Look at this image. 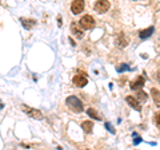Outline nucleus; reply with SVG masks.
<instances>
[{
	"instance_id": "f257e3e1",
	"label": "nucleus",
	"mask_w": 160,
	"mask_h": 150,
	"mask_svg": "<svg viewBox=\"0 0 160 150\" xmlns=\"http://www.w3.org/2000/svg\"><path fill=\"white\" fill-rule=\"evenodd\" d=\"M66 104L69 107V110L73 111V113H83V110H84L83 109V102L75 95H69L66 99Z\"/></svg>"
},
{
	"instance_id": "f03ea898",
	"label": "nucleus",
	"mask_w": 160,
	"mask_h": 150,
	"mask_svg": "<svg viewBox=\"0 0 160 150\" xmlns=\"http://www.w3.org/2000/svg\"><path fill=\"white\" fill-rule=\"evenodd\" d=\"M22 110L27 114L28 117H31L32 119H38V121H40V119H43V118H44L43 113L40 111V110H38V109H32V107L27 106V104H22Z\"/></svg>"
},
{
	"instance_id": "7ed1b4c3",
	"label": "nucleus",
	"mask_w": 160,
	"mask_h": 150,
	"mask_svg": "<svg viewBox=\"0 0 160 150\" xmlns=\"http://www.w3.org/2000/svg\"><path fill=\"white\" fill-rule=\"evenodd\" d=\"M79 24L82 26V28L84 29H91L95 27V19L91 16V15H84V16L80 19Z\"/></svg>"
},
{
	"instance_id": "20e7f679",
	"label": "nucleus",
	"mask_w": 160,
	"mask_h": 150,
	"mask_svg": "<svg viewBox=\"0 0 160 150\" xmlns=\"http://www.w3.org/2000/svg\"><path fill=\"white\" fill-rule=\"evenodd\" d=\"M109 6L111 4H109L108 0H99V2L95 3V11L99 13H104L109 9Z\"/></svg>"
},
{
	"instance_id": "39448f33",
	"label": "nucleus",
	"mask_w": 160,
	"mask_h": 150,
	"mask_svg": "<svg viewBox=\"0 0 160 150\" xmlns=\"http://www.w3.org/2000/svg\"><path fill=\"white\" fill-rule=\"evenodd\" d=\"M80 27L82 26L79 24V22H72L71 23V32L73 34V36L78 38V39H82L84 36V32H83V29Z\"/></svg>"
},
{
	"instance_id": "423d86ee",
	"label": "nucleus",
	"mask_w": 160,
	"mask_h": 150,
	"mask_svg": "<svg viewBox=\"0 0 160 150\" xmlns=\"http://www.w3.org/2000/svg\"><path fill=\"white\" fill-rule=\"evenodd\" d=\"M83 9H84V2H82V0H75V2H72L71 11L73 15H79L80 12H83Z\"/></svg>"
},
{
	"instance_id": "0eeeda50",
	"label": "nucleus",
	"mask_w": 160,
	"mask_h": 150,
	"mask_svg": "<svg viewBox=\"0 0 160 150\" xmlns=\"http://www.w3.org/2000/svg\"><path fill=\"white\" fill-rule=\"evenodd\" d=\"M72 81H73L75 86H78V87H84L88 83L87 78H86V74H84V72H82V77H80V75H75Z\"/></svg>"
},
{
	"instance_id": "6e6552de",
	"label": "nucleus",
	"mask_w": 160,
	"mask_h": 150,
	"mask_svg": "<svg viewBox=\"0 0 160 150\" xmlns=\"http://www.w3.org/2000/svg\"><path fill=\"white\" fill-rule=\"evenodd\" d=\"M126 101H127V103L129 104L131 107H133L135 110H138V111H140L142 110V104L139 103V101L135 97H132V95H128L127 98H126Z\"/></svg>"
},
{
	"instance_id": "1a4fd4ad",
	"label": "nucleus",
	"mask_w": 160,
	"mask_h": 150,
	"mask_svg": "<svg viewBox=\"0 0 160 150\" xmlns=\"http://www.w3.org/2000/svg\"><path fill=\"white\" fill-rule=\"evenodd\" d=\"M116 46L120 47V48H123V47H126L127 44H128V39L126 38V35L124 34H119L118 36H116Z\"/></svg>"
},
{
	"instance_id": "9d476101",
	"label": "nucleus",
	"mask_w": 160,
	"mask_h": 150,
	"mask_svg": "<svg viewBox=\"0 0 160 150\" xmlns=\"http://www.w3.org/2000/svg\"><path fill=\"white\" fill-rule=\"evenodd\" d=\"M144 82H146V78H144V77H139L136 81L131 83V88L132 90H138L140 87H143L144 86Z\"/></svg>"
},
{
	"instance_id": "9b49d317",
	"label": "nucleus",
	"mask_w": 160,
	"mask_h": 150,
	"mask_svg": "<svg viewBox=\"0 0 160 150\" xmlns=\"http://www.w3.org/2000/svg\"><path fill=\"white\" fill-rule=\"evenodd\" d=\"M151 95H152V98H153L155 104H156V106L160 109V90L152 88V90H151Z\"/></svg>"
},
{
	"instance_id": "f8f14e48",
	"label": "nucleus",
	"mask_w": 160,
	"mask_h": 150,
	"mask_svg": "<svg viewBox=\"0 0 160 150\" xmlns=\"http://www.w3.org/2000/svg\"><path fill=\"white\" fill-rule=\"evenodd\" d=\"M20 22H22L23 27H24V28H27V29L35 27V24H36V22H35L33 19H24V18H22V19H20Z\"/></svg>"
},
{
	"instance_id": "ddd939ff",
	"label": "nucleus",
	"mask_w": 160,
	"mask_h": 150,
	"mask_svg": "<svg viewBox=\"0 0 160 150\" xmlns=\"http://www.w3.org/2000/svg\"><path fill=\"white\" fill-rule=\"evenodd\" d=\"M153 27L151 26V27H148L147 29H143V31H140V34H139V36L142 38V39H146V38H148V36H151V34L153 32Z\"/></svg>"
},
{
	"instance_id": "4468645a",
	"label": "nucleus",
	"mask_w": 160,
	"mask_h": 150,
	"mask_svg": "<svg viewBox=\"0 0 160 150\" xmlns=\"http://www.w3.org/2000/svg\"><path fill=\"white\" fill-rule=\"evenodd\" d=\"M82 127H83V130H84L86 133H91L92 129H93V123H92L91 121H84V122L82 123Z\"/></svg>"
},
{
	"instance_id": "2eb2a0df",
	"label": "nucleus",
	"mask_w": 160,
	"mask_h": 150,
	"mask_svg": "<svg viewBox=\"0 0 160 150\" xmlns=\"http://www.w3.org/2000/svg\"><path fill=\"white\" fill-rule=\"evenodd\" d=\"M138 99V101L140 102H147V99H148V95L144 91H142V90H139V91L136 93V97H135Z\"/></svg>"
},
{
	"instance_id": "dca6fc26",
	"label": "nucleus",
	"mask_w": 160,
	"mask_h": 150,
	"mask_svg": "<svg viewBox=\"0 0 160 150\" xmlns=\"http://www.w3.org/2000/svg\"><path fill=\"white\" fill-rule=\"evenodd\" d=\"M87 114L89 117H91L92 119H96V121H100V115L96 113V109H92V107H89L88 110H87Z\"/></svg>"
},
{
	"instance_id": "f3484780",
	"label": "nucleus",
	"mask_w": 160,
	"mask_h": 150,
	"mask_svg": "<svg viewBox=\"0 0 160 150\" xmlns=\"http://www.w3.org/2000/svg\"><path fill=\"white\" fill-rule=\"evenodd\" d=\"M155 123H156V126L160 129V113L155 114Z\"/></svg>"
}]
</instances>
